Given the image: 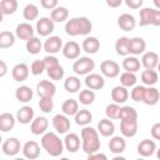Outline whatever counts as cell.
Wrapping results in <instances>:
<instances>
[{"label": "cell", "mask_w": 160, "mask_h": 160, "mask_svg": "<svg viewBox=\"0 0 160 160\" xmlns=\"http://www.w3.org/2000/svg\"><path fill=\"white\" fill-rule=\"evenodd\" d=\"M42 60H44V62H45L46 69H48V68H51V66H55V65H58V64H59L58 58H56V56H54L52 54L46 55V56H45Z\"/></svg>", "instance_id": "f5cc1de1"}, {"label": "cell", "mask_w": 160, "mask_h": 160, "mask_svg": "<svg viewBox=\"0 0 160 160\" xmlns=\"http://www.w3.org/2000/svg\"><path fill=\"white\" fill-rule=\"evenodd\" d=\"M62 55L66 58V59H70V60H74V59H78L80 56V45L76 42V41H68L64 46H62Z\"/></svg>", "instance_id": "ac0fdd59"}, {"label": "cell", "mask_w": 160, "mask_h": 160, "mask_svg": "<svg viewBox=\"0 0 160 160\" xmlns=\"http://www.w3.org/2000/svg\"><path fill=\"white\" fill-rule=\"evenodd\" d=\"M119 119L120 120H138V111L132 106H129V105L121 106Z\"/></svg>", "instance_id": "7bdbcfd3"}, {"label": "cell", "mask_w": 160, "mask_h": 160, "mask_svg": "<svg viewBox=\"0 0 160 160\" xmlns=\"http://www.w3.org/2000/svg\"><path fill=\"white\" fill-rule=\"evenodd\" d=\"M160 100V91L155 88V86H148L146 88V91H145V98H144V101L146 105H156Z\"/></svg>", "instance_id": "f1b7e54d"}, {"label": "cell", "mask_w": 160, "mask_h": 160, "mask_svg": "<svg viewBox=\"0 0 160 160\" xmlns=\"http://www.w3.org/2000/svg\"><path fill=\"white\" fill-rule=\"evenodd\" d=\"M44 70H46L44 60H35L30 65V71L32 75H41L44 72Z\"/></svg>", "instance_id": "816d5d0a"}, {"label": "cell", "mask_w": 160, "mask_h": 160, "mask_svg": "<svg viewBox=\"0 0 160 160\" xmlns=\"http://www.w3.org/2000/svg\"><path fill=\"white\" fill-rule=\"evenodd\" d=\"M80 144H81V140H80V136L75 132H70V134H66L65 139H64V145H65V149L70 152H76L79 149H80Z\"/></svg>", "instance_id": "44dd1931"}, {"label": "cell", "mask_w": 160, "mask_h": 160, "mask_svg": "<svg viewBox=\"0 0 160 160\" xmlns=\"http://www.w3.org/2000/svg\"><path fill=\"white\" fill-rule=\"evenodd\" d=\"M81 48L88 54H96L100 49V41L95 36H86L82 41Z\"/></svg>", "instance_id": "484cf974"}, {"label": "cell", "mask_w": 160, "mask_h": 160, "mask_svg": "<svg viewBox=\"0 0 160 160\" xmlns=\"http://www.w3.org/2000/svg\"><path fill=\"white\" fill-rule=\"evenodd\" d=\"M140 66H141V62L140 60L132 55V56H126L124 60H122V68L125 71H131V72H136L138 70H140Z\"/></svg>", "instance_id": "836d02e7"}, {"label": "cell", "mask_w": 160, "mask_h": 160, "mask_svg": "<svg viewBox=\"0 0 160 160\" xmlns=\"http://www.w3.org/2000/svg\"><path fill=\"white\" fill-rule=\"evenodd\" d=\"M159 55L155 52V51H146L142 54V58H141V65L145 68V69H150V70H154L155 68H158V64H159Z\"/></svg>", "instance_id": "7402d4cb"}, {"label": "cell", "mask_w": 160, "mask_h": 160, "mask_svg": "<svg viewBox=\"0 0 160 160\" xmlns=\"http://www.w3.org/2000/svg\"><path fill=\"white\" fill-rule=\"evenodd\" d=\"M65 32L70 36H78L80 35V29H79V18H72L66 21L65 24Z\"/></svg>", "instance_id": "b9f144b4"}, {"label": "cell", "mask_w": 160, "mask_h": 160, "mask_svg": "<svg viewBox=\"0 0 160 160\" xmlns=\"http://www.w3.org/2000/svg\"><path fill=\"white\" fill-rule=\"evenodd\" d=\"M34 32H35L34 28L31 26L30 22H21L15 29L16 38H19L20 40H25V41H28L29 39L34 38Z\"/></svg>", "instance_id": "5bb4252c"}, {"label": "cell", "mask_w": 160, "mask_h": 160, "mask_svg": "<svg viewBox=\"0 0 160 160\" xmlns=\"http://www.w3.org/2000/svg\"><path fill=\"white\" fill-rule=\"evenodd\" d=\"M159 80V74L158 71L154 70H150V69H145L142 72H141V81L144 85L146 86H154Z\"/></svg>", "instance_id": "1f68e13d"}, {"label": "cell", "mask_w": 160, "mask_h": 160, "mask_svg": "<svg viewBox=\"0 0 160 160\" xmlns=\"http://www.w3.org/2000/svg\"><path fill=\"white\" fill-rule=\"evenodd\" d=\"M126 148V141L122 136H112L109 141V149L114 154H121Z\"/></svg>", "instance_id": "4dcf8cb0"}, {"label": "cell", "mask_w": 160, "mask_h": 160, "mask_svg": "<svg viewBox=\"0 0 160 160\" xmlns=\"http://www.w3.org/2000/svg\"><path fill=\"white\" fill-rule=\"evenodd\" d=\"M15 34H12L11 31H1L0 32V48L1 49H8L11 48L15 44Z\"/></svg>", "instance_id": "f35d334b"}, {"label": "cell", "mask_w": 160, "mask_h": 160, "mask_svg": "<svg viewBox=\"0 0 160 160\" xmlns=\"http://www.w3.org/2000/svg\"><path fill=\"white\" fill-rule=\"evenodd\" d=\"M34 96V92L31 90L30 86L26 85H21L15 90V98L18 99V101L20 102H29Z\"/></svg>", "instance_id": "83f0119b"}, {"label": "cell", "mask_w": 160, "mask_h": 160, "mask_svg": "<svg viewBox=\"0 0 160 160\" xmlns=\"http://www.w3.org/2000/svg\"><path fill=\"white\" fill-rule=\"evenodd\" d=\"M35 29L40 36H49L55 29V21L51 18H40L36 21Z\"/></svg>", "instance_id": "5b68a950"}, {"label": "cell", "mask_w": 160, "mask_h": 160, "mask_svg": "<svg viewBox=\"0 0 160 160\" xmlns=\"http://www.w3.org/2000/svg\"><path fill=\"white\" fill-rule=\"evenodd\" d=\"M21 149H22L21 142L16 138H9V139H6L2 142V145H1L2 152L5 155H8V156H15Z\"/></svg>", "instance_id": "8992f818"}, {"label": "cell", "mask_w": 160, "mask_h": 160, "mask_svg": "<svg viewBox=\"0 0 160 160\" xmlns=\"http://www.w3.org/2000/svg\"><path fill=\"white\" fill-rule=\"evenodd\" d=\"M98 131H99V134H101L105 138L112 136V134L115 131V125H114L112 120L109 119V118L101 119L98 124Z\"/></svg>", "instance_id": "603a6c76"}, {"label": "cell", "mask_w": 160, "mask_h": 160, "mask_svg": "<svg viewBox=\"0 0 160 160\" xmlns=\"http://www.w3.org/2000/svg\"><path fill=\"white\" fill-rule=\"evenodd\" d=\"M150 132H151V136H152L155 140H160V122H155V124L151 126Z\"/></svg>", "instance_id": "9f6ffc18"}, {"label": "cell", "mask_w": 160, "mask_h": 160, "mask_svg": "<svg viewBox=\"0 0 160 160\" xmlns=\"http://www.w3.org/2000/svg\"><path fill=\"white\" fill-rule=\"evenodd\" d=\"M95 69V61L89 56L78 58L72 64V70L76 75H88Z\"/></svg>", "instance_id": "277c9868"}, {"label": "cell", "mask_w": 160, "mask_h": 160, "mask_svg": "<svg viewBox=\"0 0 160 160\" xmlns=\"http://www.w3.org/2000/svg\"><path fill=\"white\" fill-rule=\"evenodd\" d=\"M34 116H35V112H34V109L31 106H22L16 112V119L20 124L22 125H26V124H30L32 120H34Z\"/></svg>", "instance_id": "d6986e66"}, {"label": "cell", "mask_w": 160, "mask_h": 160, "mask_svg": "<svg viewBox=\"0 0 160 160\" xmlns=\"http://www.w3.org/2000/svg\"><path fill=\"white\" fill-rule=\"evenodd\" d=\"M75 122L78 124V125H80V126H86V125H89L90 122H91V120H92V114H91V111L90 110H88V109H80L76 114H75Z\"/></svg>", "instance_id": "d6a6232c"}, {"label": "cell", "mask_w": 160, "mask_h": 160, "mask_svg": "<svg viewBox=\"0 0 160 160\" xmlns=\"http://www.w3.org/2000/svg\"><path fill=\"white\" fill-rule=\"evenodd\" d=\"M120 109H121V106H120L118 102L109 104V105L106 106V109H105V115H106V118H109V119H111V120L119 119Z\"/></svg>", "instance_id": "c3c4849f"}, {"label": "cell", "mask_w": 160, "mask_h": 160, "mask_svg": "<svg viewBox=\"0 0 160 160\" xmlns=\"http://www.w3.org/2000/svg\"><path fill=\"white\" fill-rule=\"evenodd\" d=\"M152 1H154V5L160 10V0H152Z\"/></svg>", "instance_id": "94428289"}, {"label": "cell", "mask_w": 160, "mask_h": 160, "mask_svg": "<svg viewBox=\"0 0 160 160\" xmlns=\"http://www.w3.org/2000/svg\"><path fill=\"white\" fill-rule=\"evenodd\" d=\"M31 71H30V69H29V66L26 65V64H24V62H19V64H16L14 68H12V70H11V76H12V79L15 80V81H25L26 79H28V76H29V74H30Z\"/></svg>", "instance_id": "9a60e30c"}, {"label": "cell", "mask_w": 160, "mask_h": 160, "mask_svg": "<svg viewBox=\"0 0 160 160\" xmlns=\"http://www.w3.org/2000/svg\"><path fill=\"white\" fill-rule=\"evenodd\" d=\"M156 156H158V159H160V148L156 150Z\"/></svg>", "instance_id": "6125c7cd"}, {"label": "cell", "mask_w": 160, "mask_h": 160, "mask_svg": "<svg viewBox=\"0 0 160 160\" xmlns=\"http://www.w3.org/2000/svg\"><path fill=\"white\" fill-rule=\"evenodd\" d=\"M88 158H89V160H92V159H102V160H106V159H108L105 154H99L98 151H96V152H92V154H90V155H88Z\"/></svg>", "instance_id": "680465c9"}, {"label": "cell", "mask_w": 160, "mask_h": 160, "mask_svg": "<svg viewBox=\"0 0 160 160\" xmlns=\"http://www.w3.org/2000/svg\"><path fill=\"white\" fill-rule=\"evenodd\" d=\"M40 142H41L42 149L50 156H60L64 152V148H65L64 141L54 131H48V132L42 134Z\"/></svg>", "instance_id": "7a4b0ae2"}, {"label": "cell", "mask_w": 160, "mask_h": 160, "mask_svg": "<svg viewBox=\"0 0 160 160\" xmlns=\"http://www.w3.org/2000/svg\"><path fill=\"white\" fill-rule=\"evenodd\" d=\"M140 26H160V10H155L151 8H144L140 10Z\"/></svg>", "instance_id": "3957f363"}, {"label": "cell", "mask_w": 160, "mask_h": 160, "mask_svg": "<svg viewBox=\"0 0 160 160\" xmlns=\"http://www.w3.org/2000/svg\"><path fill=\"white\" fill-rule=\"evenodd\" d=\"M46 72H48V76H49L51 80H54V81L61 80V79L64 78V74H65L64 68H62L60 64H58V65H55V66H51V68H48V69H46Z\"/></svg>", "instance_id": "bcb514c9"}, {"label": "cell", "mask_w": 160, "mask_h": 160, "mask_svg": "<svg viewBox=\"0 0 160 160\" xmlns=\"http://www.w3.org/2000/svg\"><path fill=\"white\" fill-rule=\"evenodd\" d=\"M18 10V0H1L0 12L2 16L11 15Z\"/></svg>", "instance_id": "8d00e7d4"}, {"label": "cell", "mask_w": 160, "mask_h": 160, "mask_svg": "<svg viewBox=\"0 0 160 160\" xmlns=\"http://www.w3.org/2000/svg\"><path fill=\"white\" fill-rule=\"evenodd\" d=\"M21 151L26 159L34 160L40 156V145L34 140H29L22 145Z\"/></svg>", "instance_id": "9c48e42d"}, {"label": "cell", "mask_w": 160, "mask_h": 160, "mask_svg": "<svg viewBox=\"0 0 160 160\" xmlns=\"http://www.w3.org/2000/svg\"><path fill=\"white\" fill-rule=\"evenodd\" d=\"M155 151H156V144H155L154 140L144 139L138 145V152H139V155H141L144 158L151 156Z\"/></svg>", "instance_id": "e0dca14e"}, {"label": "cell", "mask_w": 160, "mask_h": 160, "mask_svg": "<svg viewBox=\"0 0 160 160\" xmlns=\"http://www.w3.org/2000/svg\"><path fill=\"white\" fill-rule=\"evenodd\" d=\"M79 29H80V35H88L92 30V24L88 18L80 16L79 18Z\"/></svg>", "instance_id": "681fc988"}, {"label": "cell", "mask_w": 160, "mask_h": 160, "mask_svg": "<svg viewBox=\"0 0 160 160\" xmlns=\"http://www.w3.org/2000/svg\"><path fill=\"white\" fill-rule=\"evenodd\" d=\"M26 51L29 52V54H31V55H36V54H39L40 51H41V49L44 48V44L41 42V40L39 39V38H36V36H34V38H31V39H29L28 41H26Z\"/></svg>", "instance_id": "74e56055"}, {"label": "cell", "mask_w": 160, "mask_h": 160, "mask_svg": "<svg viewBox=\"0 0 160 160\" xmlns=\"http://www.w3.org/2000/svg\"><path fill=\"white\" fill-rule=\"evenodd\" d=\"M111 99L114 100V102L124 104L129 99V90H128V88L122 86L121 84L118 85V86H115L111 90Z\"/></svg>", "instance_id": "cb8c5ba5"}, {"label": "cell", "mask_w": 160, "mask_h": 160, "mask_svg": "<svg viewBox=\"0 0 160 160\" xmlns=\"http://www.w3.org/2000/svg\"><path fill=\"white\" fill-rule=\"evenodd\" d=\"M39 108L44 112H50L54 109V100L51 96H44L39 100Z\"/></svg>", "instance_id": "f907efd6"}, {"label": "cell", "mask_w": 160, "mask_h": 160, "mask_svg": "<svg viewBox=\"0 0 160 160\" xmlns=\"http://www.w3.org/2000/svg\"><path fill=\"white\" fill-rule=\"evenodd\" d=\"M50 18L55 21V22H64L68 20L69 18V10L65 6H56L55 9L51 10Z\"/></svg>", "instance_id": "d590c367"}, {"label": "cell", "mask_w": 160, "mask_h": 160, "mask_svg": "<svg viewBox=\"0 0 160 160\" xmlns=\"http://www.w3.org/2000/svg\"><path fill=\"white\" fill-rule=\"evenodd\" d=\"M100 145L99 131L91 126H84V129L81 130V148L84 152H86L88 155L96 152L100 150Z\"/></svg>", "instance_id": "6da1fadb"}, {"label": "cell", "mask_w": 160, "mask_h": 160, "mask_svg": "<svg viewBox=\"0 0 160 160\" xmlns=\"http://www.w3.org/2000/svg\"><path fill=\"white\" fill-rule=\"evenodd\" d=\"M124 2L126 4L128 8L136 10V9H140V8L142 6L144 0H124Z\"/></svg>", "instance_id": "11a10c76"}, {"label": "cell", "mask_w": 160, "mask_h": 160, "mask_svg": "<svg viewBox=\"0 0 160 160\" xmlns=\"http://www.w3.org/2000/svg\"><path fill=\"white\" fill-rule=\"evenodd\" d=\"M100 71L106 78H116L120 74V65L114 60H104L100 64Z\"/></svg>", "instance_id": "52a82bcc"}, {"label": "cell", "mask_w": 160, "mask_h": 160, "mask_svg": "<svg viewBox=\"0 0 160 160\" xmlns=\"http://www.w3.org/2000/svg\"><path fill=\"white\" fill-rule=\"evenodd\" d=\"M16 120V116H14L11 112H2L0 115V130L2 132L10 131L15 126Z\"/></svg>", "instance_id": "d4e9b609"}, {"label": "cell", "mask_w": 160, "mask_h": 160, "mask_svg": "<svg viewBox=\"0 0 160 160\" xmlns=\"http://www.w3.org/2000/svg\"><path fill=\"white\" fill-rule=\"evenodd\" d=\"M136 75L135 72H131V71H124L121 75H120V84L125 88H131V86H135L136 84Z\"/></svg>", "instance_id": "ee69618b"}, {"label": "cell", "mask_w": 160, "mask_h": 160, "mask_svg": "<svg viewBox=\"0 0 160 160\" xmlns=\"http://www.w3.org/2000/svg\"><path fill=\"white\" fill-rule=\"evenodd\" d=\"M61 110L68 116H75V114L79 111V101H76L75 99H68L62 102Z\"/></svg>", "instance_id": "e575fe53"}, {"label": "cell", "mask_w": 160, "mask_h": 160, "mask_svg": "<svg viewBox=\"0 0 160 160\" xmlns=\"http://www.w3.org/2000/svg\"><path fill=\"white\" fill-rule=\"evenodd\" d=\"M36 91H38V95L40 98H44V96H51L52 98L56 92V86L50 80H41L36 85Z\"/></svg>", "instance_id": "8fae6325"}, {"label": "cell", "mask_w": 160, "mask_h": 160, "mask_svg": "<svg viewBox=\"0 0 160 160\" xmlns=\"http://www.w3.org/2000/svg\"><path fill=\"white\" fill-rule=\"evenodd\" d=\"M52 126L59 134H66L70 130V120L69 116L62 114H56L52 118Z\"/></svg>", "instance_id": "ba28073f"}, {"label": "cell", "mask_w": 160, "mask_h": 160, "mask_svg": "<svg viewBox=\"0 0 160 160\" xmlns=\"http://www.w3.org/2000/svg\"><path fill=\"white\" fill-rule=\"evenodd\" d=\"M6 71H8V66H6V62L4 60L0 61V76L4 78L6 75Z\"/></svg>", "instance_id": "91938a15"}, {"label": "cell", "mask_w": 160, "mask_h": 160, "mask_svg": "<svg viewBox=\"0 0 160 160\" xmlns=\"http://www.w3.org/2000/svg\"><path fill=\"white\" fill-rule=\"evenodd\" d=\"M48 126H49V120L45 116H38L31 121L30 130L34 135H42L46 132Z\"/></svg>", "instance_id": "7c38bea8"}, {"label": "cell", "mask_w": 160, "mask_h": 160, "mask_svg": "<svg viewBox=\"0 0 160 160\" xmlns=\"http://www.w3.org/2000/svg\"><path fill=\"white\" fill-rule=\"evenodd\" d=\"M145 49H146V42L142 38L135 36V38L130 39V54L136 56V55L144 54Z\"/></svg>", "instance_id": "4316f807"}, {"label": "cell", "mask_w": 160, "mask_h": 160, "mask_svg": "<svg viewBox=\"0 0 160 160\" xmlns=\"http://www.w3.org/2000/svg\"><path fill=\"white\" fill-rule=\"evenodd\" d=\"M62 40L59 38V36H50L45 40L44 42V50L48 52V54H56L59 52L60 50H62Z\"/></svg>", "instance_id": "4fadbf2b"}, {"label": "cell", "mask_w": 160, "mask_h": 160, "mask_svg": "<svg viewBox=\"0 0 160 160\" xmlns=\"http://www.w3.org/2000/svg\"><path fill=\"white\" fill-rule=\"evenodd\" d=\"M58 2L59 0H40V4L44 9H48V10H52L58 6Z\"/></svg>", "instance_id": "db71d44e"}, {"label": "cell", "mask_w": 160, "mask_h": 160, "mask_svg": "<svg viewBox=\"0 0 160 160\" xmlns=\"http://www.w3.org/2000/svg\"><path fill=\"white\" fill-rule=\"evenodd\" d=\"M118 26L124 31H131L136 26V20L132 15L125 12L118 18Z\"/></svg>", "instance_id": "ffe728a7"}, {"label": "cell", "mask_w": 160, "mask_h": 160, "mask_svg": "<svg viewBox=\"0 0 160 160\" xmlns=\"http://www.w3.org/2000/svg\"><path fill=\"white\" fill-rule=\"evenodd\" d=\"M115 50L118 55L128 56L130 54V39L126 36H121L115 42Z\"/></svg>", "instance_id": "f546056e"}, {"label": "cell", "mask_w": 160, "mask_h": 160, "mask_svg": "<svg viewBox=\"0 0 160 160\" xmlns=\"http://www.w3.org/2000/svg\"><path fill=\"white\" fill-rule=\"evenodd\" d=\"M80 86H81V82L78 76H69L64 81V88L68 92H76L80 90Z\"/></svg>", "instance_id": "60d3db41"}, {"label": "cell", "mask_w": 160, "mask_h": 160, "mask_svg": "<svg viewBox=\"0 0 160 160\" xmlns=\"http://www.w3.org/2000/svg\"><path fill=\"white\" fill-rule=\"evenodd\" d=\"M145 91H146V86L145 85H135V86H132V90L130 92V98L136 102L144 101Z\"/></svg>", "instance_id": "7dc6e473"}, {"label": "cell", "mask_w": 160, "mask_h": 160, "mask_svg": "<svg viewBox=\"0 0 160 160\" xmlns=\"http://www.w3.org/2000/svg\"><path fill=\"white\" fill-rule=\"evenodd\" d=\"M105 1L110 8H119L124 2V0H105Z\"/></svg>", "instance_id": "6f0895ef"}, {"label": "cell", "mask_w": 160, "mask_h": 160, "mask_svg": "<svg viewBox=\"0 0 160 160\" xmlns=\"http://www.w3.org/2000/svg\"><path fill=\"white\" fill-rule=\"evenodd\" d=\"M22 16L28 21H32L39 16V8L35 4H28L22 9Z\"/></svg>", "instance_id": "ab89813d"}, {"label": "cell", "mask_w": 160, "mask_h": 160, "mask_svg": "<svg viewBox=\"0 0 160 160\" xmlns=\"http://www.w3.org/2000/svg\"><path fill=\"white\" fill-rule=\"evenodd\" d=\"M85 85H86V88H89L91 90H100V89H102L105 86L104 76L100 75V74L90 72L85 78Z\"/></svg>", "instance_id": "30bf717a"}, {"label": "cell", "mask_w": 160, "mask_h": 160, "mask_svg": "<svg viewBox=\"0 0 160 160\" xmlns=\"http://www.w3.org/2000/svg\"><path fill=\"white\" fill-rule=\"evenodd\" d=\"M79 101L82 105H91L95 101V92L91 89H85L79 92Z\"/></svg>", "instance_id": "f6af8a7d"}, {"label": "cell", "mask_w": 160, "mask_h": 160, "mask_svg": "<svg viewBox=\"0 0 160 160\" xmlns=\"http://www.w3.org/2000/svg\"><path fill=\"white\" fill-rule=\"evenodd\" d=\"M120 131L125 138H132L138 132V120H120Z\"/></svg>", "instance_id": "2e32d148"}, {"label": "cell", "mask_w": 160, "mask_h": 160, "mask_svg": "<svg viewBox=\"0 0 160 160\" xmlns=\"http://www.w3.org/2000/svg\"><path fill=\"white\" fill-rule=\"evenodd\" d=\"M158 70H159V72H160V61H159V64H158Z\"/></svg>", "instance_id": "be15d7a7"}]
</instances>
